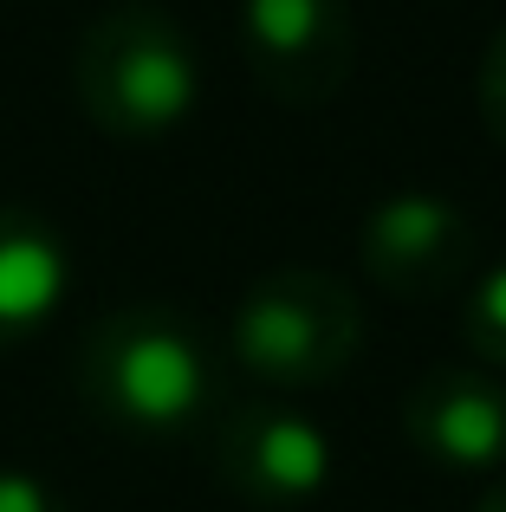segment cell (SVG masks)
<instances>
[{"label": "cell", "instance_id": "1", "mask_svg": "<svg viewBox=\"0 0 506 512\" xmlns=\"http://www.w3.org/2000/svg\"><path fill=\"white\" fill-rule=\"evenodd\" d=\"M78 402L117 435L176 441L215 415V350L176 305L104 312L78 344Z\"/></svg>", "mask_w": 506, "mask_h": 512}, {"label": "cell", "instance_id": "2", "mask_svg": "<svg viewBox=\"0 0 506 512\" xmlns=\"http://www.w3.org/2000/svg\"><path fill=\"white\" fill-rule=\"evenodd\" d=\"M78 111L124 143L169 137L202 104V59L195 39L150 0H117L78 33L72 52Z\"/></svg>", "mask_w": 506, "mask_h": 512}, {"label": "cell", "instance_id": "3", "mask_svg": "<svg viewBox=\"0 0 506 512\" xmlns=\"http://www.w3.org/2000/svg\"><path fill=\"white\" fill-rule=\"evenodd\" d=\"M228 350L266 389L344 383L364 350V305L344 279L318 273V266H273L234 305Z\"/></svg>", "mask_w": 506, "mask_h": 512}, {"label": "cell", "instance_id": "4", "mask_svg": "<svg viewBox=\"0 0 506 512\" xmlns=\"http://www.w3.org/2000/svg\"><path fill=\"white\" fill-rule=\"evenodd\" d=\"M241 52L273 104L318 111L357 72V26L344 0H241Z\"/></svg>", "mask_w": 506, "mask_h": 512}, {"label": "cell", "instance_id": "5", "mask_svg": "<svg viewBox=\"0 0 506 512\" xmlns=\"http://www.w3.org/2000/svg\"><path fill=\"white\" fill-rule=\"evenodd\" d=\"M357 260L396 299H442L474 266V221L435 188H396L364 214Z\"/></svg>", "mask_w": 506, "mask_h": 512}, {"label": "cell", "instance_id": "6", "mask_svg": "<svg viewBox=\"0 0 506 512\" xmlns=\"http://www.w3.org/2000/svg\"><path fill=\"white\" fill-rule=\"evenodd\" d=\"M215 474L247 506H305L331 480V441L286 402H241L215 422Z\"/></svg>", "mask_w": 506, "mask_h": 512}, {"label": "cell", "instance_id": "7", "mask_svg": "<svg viewBox=\"0 0 506 512\" xmlns=\"http://www.w3.org/2000/svg\"><path fill=\"white\" fill-rule=\"evenodd\" d=\"M403 435L442 474H494L506 467V383L442 363L403 396Z\"/></svg>", "mask_w": 506, "mask_h": 512}, {"label": "cell", "instance_id": "8", "mask_svg": "<svg viewBox=\"0 0 506 512\" xmlns=\"http://www.w3.org/2000/svg\"><path fill=\"white\" fill-rule=\"evenodd\" d=\"M72 292V247L39 208L0 201V350L52 325Z\"/></svg>", "mask_w": 506, "mask_h": 512}, {"label": "cell", "instance_id": "9", "mask_svg": "<svg viewBox=\"0 0 506 512\" xmlns=\"http://www.w3.org/2000/svg\"><path fill=\"white\" fill-rule=\"evenodd\" d=\"M461 338L487 370H506V260L474 279L468 305H461Z\"/></svg>", "mask_w": 506, "mask_h": 512}, {"label": "cell", "instance_id": "10", "mask_svg": "<svg viewBox=\"0 0 506 512\" xmlns=\"http://www.w3.org/2000/svg\"><path fill=\"white\" fill-rule=\"evenodd\" d=\"M474 104H481L487 137L506 143V20L494 26V39H487V52H481V72H474Z\"/></svg>", "mask_w": 506, "mask_h": 512}, {"label": "cell", "instance_id": "11", "mask_svg": "<svg viewBox=\"0 0 506 512\" xmlns=\"http://www.w3.org/2000/svg\"><path fill=\"white\" fill-rule=\"evenodd\" d=\"M0 512H72L59 487H46L26 467H0Z\"/></svg>", "mask_w": 506, "mask_h": 512}, {"label": "cell", "instance_id": "12", "mask_svg": "<svg viewBox=\"0 0 506 512\" xmlns=\"http://www.w3.org/2000/svg\"><path fill=\"white\" fill-rule=\"evenodd\" d=\"M474 512H506V480H494V487L474 500Z\"/></svg>", "mask_w": 506, "mask_h": 512}]
</instances>
